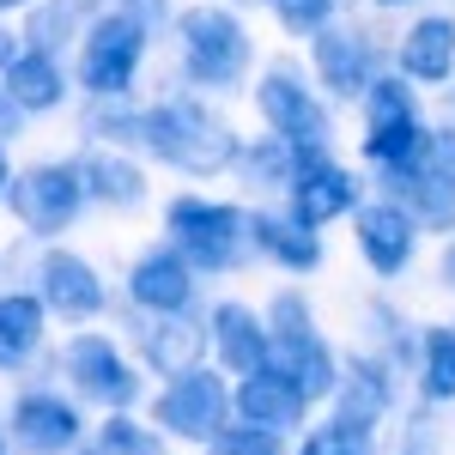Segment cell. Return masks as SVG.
<instances>
[{
  "mask_svg": "<svg viewBox=\"0 0 455 455\" xmlns=\"http://www.w3.org/2000/svg\"><path fill=\"white\" fill-rule=\"evenodd\" d=\"M0 455H12V443H6V425H0Z\"/></svg>",
  "mask_w": 455,
  "mask_h": 455,
  "instance_id": "cell-14",
  "label": "cell"
},
{
  "mask_svg": "<svg viewBox=\"0 0 455 455\" xmlns=\"http://www.w3.org/2000/svg\"><path fill=\"white\" fill-rule=\"evenodd\" d=\"M431 450H437L431 425H413V437H407V443H395V455H431Z\"/></svg>",
  "mask_w": 455,
  "mask_h": 455,
  "instance_id": "cell-13",
  "label": "cell"
},
{
  "mask_svg": "<svg viewBox=\"0 0 455 455\" xmlns=\"http://www.w3.org/2000/svg\"><path fill=\"white\" fill-rule=\"evenodd\" d=\"M231 413H237V425H255V431H274V437H285V431H304V419H310V401H304L291 383H280L274 371H249L243 388L231 395Z\"/></svg>",
  "mask_w": 455,
  "mask_h": 455,
  "instance_id": "cell-4",
  "label": "cell"
},
{
  "mask_svg": "<svg viewBox=\"0 0 455 455\" xmlns=\"http://www.w3.org/2000/svg\"><path fill=\"white\" fill-rule=\"evenodd\" d=\"M61 371L73 377V388L85 395V401H98L109 413H122V407H134L140 401V377L128 371V358L109 347L104 334H79L61 347Z\"/></svg>",
  "mask_w": 455,
  "mask_h": 455,
  "instance_id": "cell-3",
  "label": "cell"
},
{
  "mask_svg": "<svg viewBox=\"0 0 455 455\" xmlns=\"http://www.w3.org/2000/svg\"><path fill=\"white\" fill-rule=\"evenodd\" d=\"M43 291H49V304L68 315V322H85V315L104 310V285H98V274H92L85 261H73V255H61V261L43 267Z\"/></svg>",
  "mask_w": 455,
  "mask_h": 455,
  "instance_id": "cell-6",
  "label": "cell"
},
{
  "mask_svg": "<svg viewBox=\"0 0 455 455\" xmlns=\"http://www.w3.org/2000/svg\"><path fill=\"white\" fill-rule=\"evenodd\" d=\"M207 340H212V352H219V364L237 371V377L261 371V358H267V334H261L255 310H243V304H219V310H212Z\"/></svg>",
  "mask_w": 455,
  "mask_h": 455,
  "instance_id": "cell-5",
  "label": "cell"
},
{
  "mask_svg": "<svg viewBox=\"0 0 455 455\" xmlns=\"http://www.w3.org/2000/svg\"><path fill=\"white\" fill-rule=\"evenodd\" d=\"M152 425L158 437H182V443H212L225 425H231V388L219 383V371L195 364L158 388L152 401Z\"/></svg>",
  "mask_w": 455,
  "mask_h": 455,
  "instance_id": "cell-1",
  "label": "cell"
},
{
  "mask_svg": "<svg viewBox=\"0 0 455 455\" xmlns=\"http://www.w3.org/2000/svg\"><path fill=\"white\" fill-rule=\"evenodd\" d=\"M207 450H212V455H291V450H285V437H274V431H255V425H225Z\"/></svg>",
  "mask_w": 455,
  "mask_h": 455,
  "instance_id": "cell-12",
  "label": "cell"
},
{
  "mask_svg": "<svg viewBox=\"0 0 455 455\" xmlns=\"http://www.w3.org/2000/svg\"><path fill=\"white\" fill-rule=\"evenodd\" d=\"M425 395L431 401H455V328H437L425 340Z\"/></svg>",
  "mask_w": 455,
  "mask_h": 455,
  "instance_id": "cell-11",
  "label": "cell"
},
{
  "mask_svg": "<svg viewBox=\"0 0 455 455\" xmlns=\"http://www.w3.org/2000/svg\"><path fill=\"white\" fill-rule=\"evenodd\" d=\"M291 455H377V431H358V425L328 419V425H310L304 443H298Z\"/></svg>",
  "mask_w": 455,
  "mask_h": 455,
  "instance_id": "cell-10",
  "label": "cell"
},
{
  "mask_svg": "<svg viewBox=\"0 0 455 455\" xmlns=\"http://www.w3.org/2000/svg\"><path fill=\"white\" fill-rule=\"evenodd\" d=\"M188 298H195V280H188L182 261H171V255H146L140 267H134V304L171 315V310H182Z\"/></svg>",
  "mask_w": 455,
  "mask_h": 455,
  "instance_id": "cell-7",
  "label": "cell"
},
{
  "mask_svg": "<svg viewBox=\"0 0 455 455\" xmlns=\"http://www.w3.org/2000/svg\"><path fill=\"white\" fill-rule=\"evenodd\" d=\"M6 443L25 450V455H79L85 419H79V407L61 401L55 388H31V395H19L12 413H6Z\"/></svg>",
  "mask_w": 455,
  "mask_h": 455,
  "instance_id": "cell-2",
  "label": "cell"
},
{
  "mask_svg": "<svg viewBox=\"0 0 455 455\" xmlns=\"http://www.w3.org/2000/svg\"><path fill=\"white\" fill-rule=\"evenodd\" d=\"M43 340V310L31 298H0V371L25 364Z\"/></svg>",
  "mask_w": 455,
  "mask_h": 455,
  "instance_id": "cell-8",
  "label": "cell"
},
{
  "mask_svg": "<svg viewBox=\"0 0 455 455\" xmlns=\"http://www.w3.org/2000/svg\"><path fill=\"white\" fill-rule=\"evenodd\" d=\"M85 455H164V437L152 431V425L128 419V413H109L104 425H98V437L92 443H79Z\"/></svg>",
  "mask_w": 455,
  "mask_h": 455,
  "instance_id": "cell-9",
  "label": "cell"
}]
</instances>
